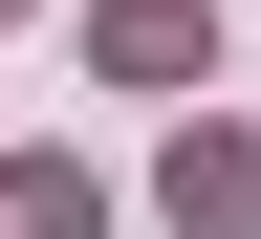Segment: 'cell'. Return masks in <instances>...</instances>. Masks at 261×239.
<instances>
[{"label":"cell","mask_w":261,"mask_h":239,"mask_svg":"<svg viewBox=\"0 0 261 239\" xmlns=\"http://www.w3.org/2000/svg\"><path fill=\"white\" fill-rule=\"evenodd\" d=\"M174 239H261V130H174Z\"/></svg>","instance_id":"6da1fadb"},{"label":"cell","mask_w":261,"mask_h":239,"mask_svg":"<svg viewBox=\"0 0 261 239\" xmlns=\"http://www.w3.org/2000/svg\"><path fill=\"white\" fill-rule=\"evenodd\" d=\"M109 87H218V22L196 0H109Z\"/></svg>","instance_id":"7a4b0ae2"},{"label":"cell","mask_w":261,"mask_h":239,"mask_svg":"<svg viewBox=\"0 0 261 239\" xmlns=\"http://www.w3.org/2000/svg\"><path fill=\"white\" fill-rule=\"evenodd\" d=\"M87 218H109V196L65 174V152H22V174H0V239H87Z\"/></svg>","instance_id":"3957f363"}]
</instances>
